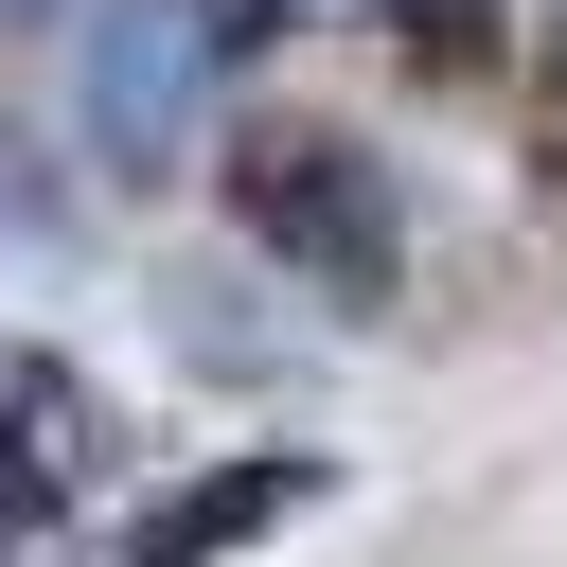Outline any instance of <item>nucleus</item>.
Segmentation results:
<instances>
[{"label": "nucleus", "mask_w": 567, "mask_h": 567, "mask_svg": "<svg viewBox=\"0 0 567 567\" xmlns=\"http://www.w3.org/2000/svg\"><path fill=\"white\" fill-rule=\"evenodd\" d=\"M532 89H549V177H567V18H549V71Z\"/></svg>", "instance_id": "7"}, {"label": "nucleus", "mask_w": 567, "mask_h": 567, "mask_svg": "<svg viewBox=\"0 0 567 567\" xmlns=\"http://www.w3.org/2000/svg\"><path fill=\"white\" fill-rule=\"evenodd\" d=\"M89 461H106V408H89V372L18 354V372H0V532H53V514L89 496Z\"/></svg>", "instance_id": "4"}, {"label": "nucleus", "mask_w": 567, "mask_h": 567, "mask_svg": "<svg viewBox=\"0 0 567 567\" xmlns=\"http://www.w3.org/2000/svg\"><path fill=\"white\" fill-rule=\"evenodd\" d=\"M284 514H319V461H301V443H266V461H213V478H177V496H142V532H124V567H230V549H266Z\"/></svg>", "instance_id": "3"}, {"label": "nucleus", "mask_w": 567, "mask_h": 567, "mask_svg": "<svg viewBox=\"0 0 567 567\" xmlns=\"http://www.w3.org/2000/svg\"><path fill=\"white\" fill-rule=\"evenodd\" d=\"M284 18H301V0H195V35H213V53H266Z\"/></svg>", "instance_id": "6"}, {"label": "nucleus", "mask_w": 567, "mask_h": 567, "mask_svg": "<svg viewBox=\"0 0 567 567\" xmlns=\"http://www.w3.org/2000/svg\"><path fill=\"white\" fill-rule=\"evenodd\" d=\"M390 18H408V71H443V89L496 71V0H390Z\"/></svg>", "instance_id": "5"}, {"label": "nucleus", "mask_w": 567, "mask_h": 567, "mask_svg": "<svg viewBox=\"0 0 567 567\" xmlns=\"http://www.w3.org/2000/svg\"><path fill=\"white\" fill-rule=\"evenodd\" d=\"M195 89H213L195 0H89V35H71V106H89V159H106V177H177Z\"/></svg>", "instance_id": "2"}, {"label": "nucleus", "mask_w": 567, "mask_h": 567, "mask_svg": "<svg viewBox=\"0 0 567 567\" xmlns=\"http://www.w3.org/2000/svg\"><path fill=\"white\" fill-rule=\"evenodd\" d=\"M230 230H248L266 266H301L319 301H390V284H408L390 159L337 142V124H248V142H230Z\"/></svg>", "instance_id": "1"}]
</instances>
